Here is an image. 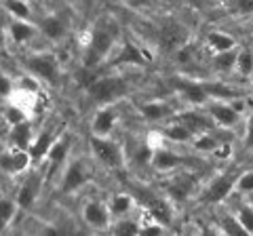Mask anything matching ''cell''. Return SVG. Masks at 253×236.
<instances>
[{"label": "cell", "mask_w": 253, "mask_h": 236, "mask_svg": "<svg viewBox=\"0 0 253 236\" xmlns=\"http://www.w3.org/2000/svg\"><path fill=\"white\" fill-rule=\"evenodd\" d=\"M171 84L179 91V95L184 97L190 106H205L211 99L205 82L190 80V78H173Z\"/></svg>", "instance_id": "9"}, {"label": "cell", "mask_w": 253, "mask_h": 236, "mask_svg": "<svg viewBox=\"0 0 253 236\" xmlns=\"http://www.w3.org/2000/svg\"><path fill=\"white\" fill-rule=\"evenodd\" d=\"M125 2H126V0H125Z\"/></svg>", "instance_id": "43"}, {"label": "cell", "mask_w": 253, "mask_h": 236, "mask_svg": "<svg viewBox=\"0 0 253 236\" xmlns=\"http://www.w3.org/2000/svg\"><path fill=\"white\" fill-rule=\"evenodd\" d=\"M70 135L68 133H63L61 137H57L53 141V146H51V150L46 152L44 156V160H46V177H53L55 173L59 171V167L63 162H66L68 158V154H70Z\"/></svg>", "instance_id": "14"}, {"label": "cell", "mask_w": 253, "mask_h": 236, "mask_svg": "<svg viewBox=\"0 0 253 236\" xmlns=\"http://www.w3.org/2000/svg\"><path fill=\"white\" fill-rule=\"evenodd\" d=\"M234 190H239L241 194H253V169L241 173V175H236Z\"/></svg>", "instance_id": "34"}, {"label": "cell", "mask_w": 253, "mask_h": 236, "mask_svg": "<svg viewBox=\"0 0 253 236\" xmlns=\"http://www.w3.org/2000/svg\"><path fill=\"white\" fill-rule=\"evenodd\" d=\"M110 230H112L114 234H139L141 224L137 222V219L123 215V217H116V224H110Z\"/></svg>", "instance_id": "28"}, {"label": "cell", "mask_w": 253, "mask_h": 236, "mask_svg": "<svg viewBox=\"0 0 253 236\" xmlns=\"http://www.w3.org/2000/svg\"><path fill=\"white\" fill-rule=\"evenodd\" d=\"M133 200H135V198H133L131 194H125V192L114 194L112 198H110V204H108V209H110V213H112V217L129 215L131 209H133V204H135Z\"/></svg>", "instance_id": "25"}, {"label": "cell", "mask_w": 253, "mask_h": 236, "mask_svg": "<svg viewBox=\"0 0 253 236\" xmlns=\"http://www.w3.org/2000/svg\"><path fill=\"white\" fill-rule=\"evenodd\" d=\"M32 139H34V133H32V124L28 120H21L17 124H11L9 131V141L13 148H19V150H28Z\"/></svg>", "instance_id": "22"}, {"label": "cell", "mask_w": 253, "mask_h": 236, "mask_svg": "<svg viewBox=\"0 0 253 236\" xmlns=\"http://www.w3.org/2000/svg\"><path fill=\"white\" fill-rule=\"evenodd\" d=\"M110 68H121V66H146L148 57L144 51L139 49L135 42L125 40L123 44L114 46V53H110V57L106 59Z\"/></svg>", "instance_id": "7"}, {"label": "cell", "mask_w": 253, "mask_h": 236, "mask_svg": "<svg viewBox=\"0 0 253 236\" xmlns=\"http://www.w3.org/2000/svg\"><path fill=\"white\" fill-rule=\"evenodd\" d=\"M9 36L15 44H26L36 36V28L28 19H13L9 23Z\"/></svg>", "instance_id": "23"}, {"label": "cell", "mask_w": 253, "mask_h": 236, "mask_svg": "<svg viewBox=\"0 0 253 236\" xmlns=\"http://www.w3.org/2000/svg\"><path fill=\"white\" fill-rule=\"evenodd\" d=\"M224 9L236 15V17H251L253 0H224Z\"/></svg>", "instance_id": "31"}, {"label": "cell", "mask_w": 253, "mask_h": 236, "mask_svg": "<svg viewBox=\"0 0 253 236\" xmlns=\"http://www.w3.org/2000/svg\"><path fill=\"white\" fill-rule=\"evenodd\" d=\"M243 146L247 150H253V104L249 106V116H247V129H245V139Z\"/></svg>", "instance_id": "36"}, {"label": "cell", "mask_w": 253, "mask_h": 236, "mask_svg": "<svg viewBox=\"0 0 253 236\" xmlns=\"http://www.w3.org/2000/svg\"><path fill=\"white\" fill-rule=\"evenodd\" d=\"M23 68L28 70L30 74H34L36 78H41V80H46L55 84L59 78V64L57 59L53 57L49 53H36V55H28V57H23Z\"/></svg>", "instance_id": "5"}, {"label": "cell", "mask_w": 253, "mask_h": 236, "mask_svg": "<svg viewBox=\"0 0 253 236\" xmlns=\"http://www.w3.org/2000/svg\"><path fill=\"white\" fill-rule=\"evenodd\" d=\"M179 122L192 133V135H203V133L211 131V116L207 112H199V110H190V112H181L179 114Z\"/></svg>", "instance_id": "18"}, {"label": "cell", "mask_w": 253, "mask_h": 236, "mask_svg": "<svg viewBox=\"0 0 253 236\" xmlns=\"http://www.w3.org/2000/svg\"><path fill=\"white\" fill-rule=\"evenodd\" d=\"M17 202L15 198H0V232H4L17 213Z\"/></svg>", "instance_id": "30"}, {"label": "cell", "mask_w": 253, "mask_h": 236, "mask_svg": "<svg viewBox=\"0 0 253 236\" xmlns=\"http://www.w3.org/2000/svg\"><path fill=\"white\" fill-rule=\"evenodd\" d=\"M83 222L93 228V230H110L112 224V213L104 202L99 200H89L83 207Z\"/></svg>", "instance_id": "10"}, {"label": "cell", "mask_w": 253, "mask_h": 236, "mask_svg": "<svg viewBox=\"0 0 253 236\" xmlns=\"http://www.w3.org/2000/svg\"><path fill=\"white\" fill-rule=\"evenodd\" d=\"M194 188H196V175H192V173H179V175H175L167 184L165 192H167L169 200L184 204L190 196H192Z\"/></svg>", "instance_id": "11"}, {"label": "cell", "mask_w": 253, "mask_h": 236, "mask_svg": "<svg viewBox=\"0 0 253 236\" xmlns=\"http://www.w3.org/2000/svg\"><path fill=\"white\" fill-rule=\"evenodd\" d=\"M188 42V30L181 21L173 17H165L163 21H158L156 26V44L165 55L175 53L181 44Z\"/></svg>", "instance_id": "3"}, {"label": "cell", "mask_w": 253, "mask_h": 236, "mask_svg": "<svg viewBox=\"0 0 253 236\" xmlns=\"http://www.w3.org/2000/svg\"><path fill=\"white\" fill-rule=\"evenodd\" d=\"M118 34H121V26L112 17H101L95 21L89 34V42L84 46L83 66L95 70L99 64H104L110 53L114 51Z\"/></svg>", "instance_id": "1"}, {"label": "cell", "mask_w": 253, "mask_h": 236, "mask_svg": "<svg viewBox=\"0 0 253 236\" xmlns=\"http://www.w3.org/2000/svg\"><path fill=\"white\" fill-rule=\"evenodd\" d=\"M163 135L167 137V139H171V141H175V144H188V141H192V137H194L192 133H190L179 120L169 124V127H165L163 129Z\"/></svg>", "instance_id": "27"}, {"label": "cell", "mask_w": 253, "mask_h": 236, "mask_svg": "<svg viewBox=\"0 0 253 236\" xmlns=\"http://www.w3.org/2000/svg\"><path fill=\"white\" fill-rule=\"evenodd\" d=\"M175 59L179 61V64H190V61H192L194 59V49H192V46H190L188 42L186 44H181L179 46V49L175 51Z\"/></svg>", "instance_id": "37"}, {"label": "cell", "mask_w": 253, "mask_h": 236, "mask_svg": "<svg viewBox=\"0 0 253 236\" xmlns=\"http://www.w3.org/2000/svg\"><path fill=\"white\" fill-rule=\"evenodd\" d=\"M236 219H239V224L243 226L245 234H253V204L251 202L241 204L239 213H236Z\"/></svg>", "instance_id": "33"}, {"label": "cell", "mask_w": 253, "mask_h": 236, "mask_svg": "<svg viewBox=\"0 0 253 236\" xmlns=\"http://www.w3.org/2000/svg\"><path fill=\"white\" fill-rule=\"evenodd\" d=\"M129 89L131 82L123 76H97L86 91H89L91 101H95L97 106H106L125 97Z\"/></svg>", "instance_id": "2"}, {"label": "cell", "mask_w": 253, "mask_h": 236, "mask_svg": "<svg viewBox=\"0 0 253 236\" xmlns=\"http://www.w3.org/2000/svg\"><path fill=\"white\" fill-rule=\"evenodd\" d=\"M91 179V169L89 164H86L84 160L76 158L72 160L66 167V171H63V177H61V194H72L76 190H81V188Z\"/></svg>", "instance_id": "8"}, {"label": "cell", "mask_w": 253, "mask_h": 236, "mask_svg": "<svg viewBox=\"0 0 253 236\" xmlns=\"http://www.w3.org/2000/svg\"><path fill=\"white\" fill-rule=\"evenodd\" d=\"M249 30H251V34H253V15H251V21H249Z\"/></svg>", "instance_id": "40"}, {"label": "cell", "mask_w": 253, "mask_h": 236, "mask_svg": "<svg viewBox=\"0 0 253 236\" xmlns=\"http://www.w3.org/2000/svg\"><path fill=\"white\" fill-rule=\"evenodd\" d=\"M221 232H224V234H245L243 226L239 224V219L230 217V215L221 219Z\"/></svg>", "instance_id": "35"}, {"label": "cell", "mask_w": 253, "mask_h": 236, "mask_svg": "<svg viewBox=\"0 0 253 236\" xmlns=\"http://www.w3.org/2000/svg\"><path fill=\"white\" fill-rule=\"evenodd\" d=\"M234 182H236V171L219 173L217 177H213L211 182L205 186V190L199 196V202L201 204H217V202H221L228 194L234 190Z\"/></svg>", "instance_id": "6"}, {"label": "cell", "mask_w": 253, "mask_h": 236, "mask_svg": "<svg viewBox=\"0 0 253 236\" xmlns=\"http://www.w3.org/2000/svg\"><path fill=\"white\" fill-rule=\"evenodd\" d=\"M234 70L239 72L241 76H251L253 74V51L251 49H241L236 53V66Z\"/></svg>", "instance_id": "32"}, {"label": "cell", "mask_w": 253, "mask_h": 236, "mask_svg": "<svg viewBox=\"0 0 253 236\" xmlns=\"http://www.w3.org/2000/svg\"><path fill=\"white\" fill-rule=\"evenodd\" d=\"M205 106H207V114L211 116V120L219 124V127L232 129L241 122V112L234 106L226 104V101H211V104H205Z\"/></svg>", "instance_id": "13"}, {"label": "cell", "mask_w": 253, "mask_h": 236, "mask_svg": "<svg viewBox=\"0 0 253 236\" xmlns=\"http://www.w3.org/2000/svg\"><path fill=\"white\" fill-rule=\"evenodd\" d=\"M116 122H118V110L112 104H106L95 114L93 124H91V133L93 135H110V133L114 131Z\"/></svg>", "instance_id": "16"}, {"label": "cell", "mask_w": 253, "mask_h": 236, "mask_svg": "<svg viewBox=\"0 0 253 236\" xmlns=\"http://www.w3.org/2000/svg\"><path fill=\"white\" fill-rule=\"evenodd\" d=\"M42 188V175L41 173H32L26 177V182L21 184L17 196H15V202H17L19 209H32V204L36 202L38 194H41Z\"/></svg>", "instance_id": "15"}, {"label": "cell", "mask_w": 253, "mask_h": 236, "mask_svg": "<svg viewBox=\"0 0 253 236\" xmlns=\"http://www.w3.org/2000/svg\"><path fill=\"white\" fill-rule=\"evenodd\" d=\"M251 95H253V80H251Z\"/></svg>", "instance_id": "41"}, {"label": "cell", "mask_w": 253, "mask_h": 236, "mask_svg": "<svg viewBox=\"0 0 253 236\" xmlns=\"http://www.w3.org/2000/svg\"><path fill=\"white\" fill-rule=\"evenodd\" d=\"M236 46L230 51H221V53H213V59H211V64H213V70H217V72L221 74H228V72H232L234 66H236Z\"/></svg>", "instance_id": "26"}, {"label": "cell", "mask_w": 253, "mask_h": 236, "mask_svg": "<svg viewBox=\"0 0 253 236\" xmlns=\"http://www.w3.org/2000/svg\"><path fill=\"white\" fill-rule=\"evenodd\" d=\"M38 30H41V34L46 38V40L57 42L66 36L68 23L59 13H55V15H46V17H42L41 21H38Z\"/></svg>", "instance_id": "17"}, {"label": "cell", "mask_w": 253, "mask_h": 236, "mask_svg": "<svg viewBox=\"0 0 253 236\" xmlns=\"http://www.w3.org/2000/svg\"><path fill=\"white\" fill-rule=\"evenodd\" d=\"M91 152L104 167L121 169L125 164V150L110 135H91Z\"/></svg>", "instance_id": "4"}, {"label": "cell", "mask_w": 253, "mask_h": 236, "mask_svg": "<svg viewBox=\"0 0 253 236\" xmlns=\"http://www.w3.org/2000/svg\"><path fill=\"white\" fill-rule=\"evenodd\" d=\"M139 114L148 122H161V120H167L169 116H173V108L167 101H148V104L139 106Z\"/></svg>", "instance_id": "19"}, {"label": "cell", "mask_w": 253, "mask_h": 236, "mask_svg": "<svg viewBox=\"0 0 253 236\" xmlns=\"http://www.w3.org/2000/svg\"><path fill=\"white\" fill-rule=\"evenodd\" d=\"M55 139H57V137H55V131H53V129H44V131L38 133V135L32 139L30 148H28V152H30V156H32V160H41V158H44L46 152L51 150V146H53V141H55Z\"/></svg>", "instance_id": "21"}, {"label": "cell", "mask_w": 253, "mask_h": 236, "mask_svg": "<svg viewBox=\"0 0 253 236\" xmlns=\"http://www.w3.org/2000/svg\"><path fill=\"white\" fill-rule=\"evenodd\" d=\"M0 4H2L15 19H30L32 17V9L26 0H0Z\"/></svg>", "instance_id": "29"}, {"label": "cell", "mask_w": 253, "mask_h": 236, "mask_svg": "<svg viewBox=\"0 0 253 236\" xmlns=\"http://www.w3.org/2000/svg\"><path fill=\"white\" fill-rule=\"evenodd\" d=\"M163 2H169V0H163Z\"/></svg>", "instance_id": "42"}, {"label": "cell", "mask_w": 253, "mask_h": 236, "mask_svg": "<svg viewBox=\"0 0 253 236\" xmlns=\"http://www.w3.org/2000/svg\"><path fill=\"white\" fill-rule=\"evenodd\" d=\"M207 44L213 53H221V51H230L236 46V38L226 34V32H217V30H211L207 34Z\"/></svg>", "instance_id": "24"}, {"label": "cell", "mask_w": 253, "mask_h": 236, "mask_svg": "<svg viewBox=\"0 0 253 236\" xmlns=\"http://www.w3.org/2000/svg\"><path fill=\"white\" fill-rule=\"evenodd\" d=\"M181 162H184V158L177 156L175 152L154 148V154H152V162H150V167H152L154 171H158V173H167V171L177 169Z\"/></svg>", "instance_id": "20"}, {"label": "cell", "mask_w": 253, "mask_h": 236, "mask_svg": "<svg viewBox=\"0 0 253 236\" xmlns=\"http://www.w3.org/2000/svg\"><path fill=\"white\" fill-rule=\"evenodd\" d=\"M11 93H13V80L4 72H0V99L11 97Z\"/></svg>", "instance_id": "38"}, {"label": "cell", "mask_w": 253, "mask_h": 236, "mask_svg": "<svg viewBox=\"0 0 253 236\" xmlns=\"http://www.w3.org/2000/svg\"><path fill=\"white\" fill-rule=\"evenodd\" d=\"M150 2H152V0H126V4L133 6V9H144Z\"/></svg>", "instance_id": "39"}, {"label": "cell", "mask_w": 253, "mask_h": 236, "mask_svg": "<svg viewBox=\"0 0 253 236\" xmlns=\"http://www.w3.org/2000/svg\"><path fill=\"white\" fill-rule=\"evenodd\" d=\"M32 162V156L28 150H19V148H9V150L0 152V171L6 175H19Z\"/></svg>", "instance_id": "12"}]
</instances>
